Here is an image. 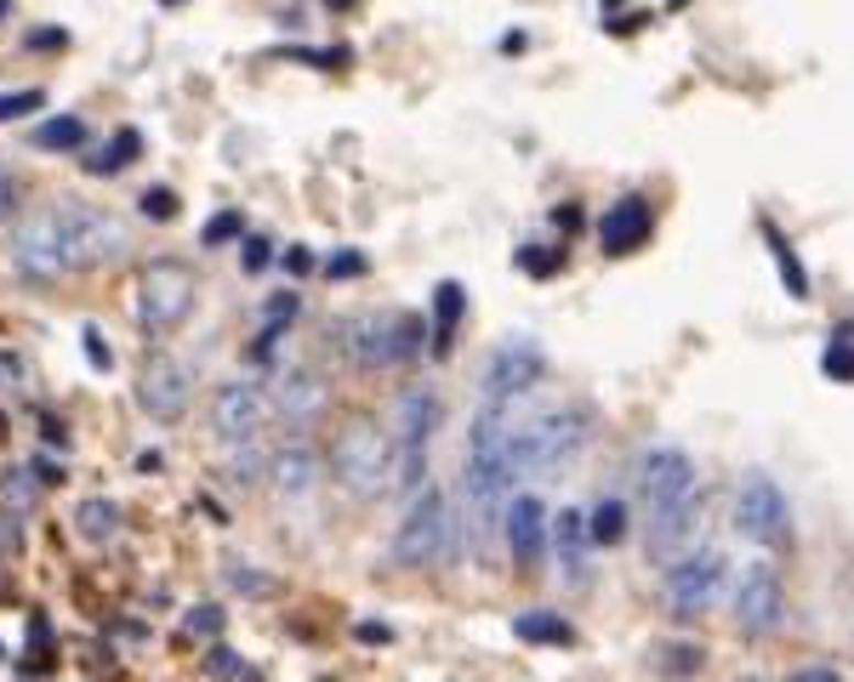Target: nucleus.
Returning a JSON list of instances; mask_svg holds the SVG:
<instances>
[{
  "label": "nucleus",
  "instance_id": "obj_1",
  "mask_svg": "<svg viewBox=\"0 0 854 682\" xmlns=\"http://www.w3.org/2000/svg\"><path fill=\"white\" fill-rule=\"evenodd\" d=\"M644 512H649V558H672L696 529V501H701V472L689 450H649L644 455Z\"/></svg>",
  "mask_w": 854,
  "mask_h": 682
},
{
  "label": "nucleus",
  "instance_id": "obj_2",
  "mask_svg": "<svg viewBox=\"0 0 854 682\" xmlns=\"http://www.w3.org/2000/svg\"><path fill=\"white\" fill-rule=\"evenodd\" d=\"M587 443V409H547L536 421H513L507 438V466L513 477H547L558 466H570Z\"/></svg>",
  "mask_w": 854,
  "mask_h": 682
},
{
  "label": "nucleus",
  "instance_id": "obj_3",
  "mask_svg": "<svg viewBox=\"0 0 854 682\" xmlns=\"http://www.w3.org/2000/svg\"><path fill=\"white\" fill-rule=\"evenodd\" d=\"M427 341V324L416 314H399V307H387V314H359L342 324V353L359 364V370H387V364H405L421 353Z\"/></svg>",
  "mask_w": 854,
  "mask_h": 682
},
{
  "label": "nucleus",
  "instance_id": "obj_4",
  "mask_svg": "<svg viewBox=\"0 0 854 682\" xmlns=\"http://www.w3.org/2000/svg\"><path fill=\"white\" fill-rule=\"evenodd\" d=\"M331 466L337 484L359 501L382 495V484L393 477V432H382L371 416H353L337 438H331Z\"/></svg>",
  "mask_w": 854,
  "mask_h": 682
},
{
  "label": "nucleus",
  "instance_id": "obj_5",
  "mask_svg": "<svg viewBox=\"0 0 854 682\" xmlns=\"http://www.w3.org/2000/svg\"><path fill=\"white\" fill-rule=\"evenodd\" d=\"M12 262L23 279L52 285L63 273H75V245H69V205H46V211L23 217L12 233Z\"/></svg>",
  "mask_w": 854,
  "mask_h": 682
},
{
  "label": "nucleus",
  "instance_id": "obj_6",
  "mask_svg": "<svg viewBox=\"0 0 854 682\" xmlns=\"http://www.w3.org/2000/svg\"><path fill=\"white\" fill-rule=\"evenodd\" d=\"M439 421H445V404L434 387L399 393V409H393V466H399V490H410V495L427 477V450H434Z\"/></svg>",
  "mask_w": 854,
  "mask_h": 682
},
{
  "label": "nucleus",
  "instance_id": "obj_7",
  "mask_svg": "<svg viewBox=\"0 0 854 682\" xmlns=\"http://www.w3.org/2000/svg\"><path fill=\"white\" fill-rule=\"evenodd\" d=\"M387 552H393L399 569H434L450 552V501H445V490H416L399 529H393Z\"/></svg>",
  "mask_w": 854,
  "mask_h": 682
},
{
  "label": "nucleus",
  "instance_id": "obj_8",
  "mask_svg": "<svg viewBox=\"0 0 854 682\" xmlns=\"http://www.w3.org/2000/svg\"><path fill=\"white\" fill-rule=\"evenodd\" d=\"M194 296H200V285H194V273L183 262H149L143 267V285H138V319H143V330H154V336L177 330L194 314Z\"/></svg>",
  "mask_w": 854,
  "mask_h": 682
},
{
  "label": "nucleus",
  "instance_id": "obj_9",
  "mask_svg": "<svg viewBox=\"0 0 854 682\" xmlns=\"http://www.w3.org/2000/svg\"><path fill=\"white\" fill-rule=\"evenodd\" d=\"M735 529L758 546H780L792 540V501L775 484L769 472H746L741 477V495H735Z\"/></svg>",
  "mask_w": 854,
  "mask_h": 682
},
{
  "label": "nucleus",
  "instance_id": "obj_10",
  "mask_svg": "<svg viewBox=\"0 0 854 682\" xmlns=\"http://www.w3.org/2000/svg\"><path fill=\"white\" fill-rule=\"evenodd\" d=\"M541 370H547V353L536 348L530 336L502 341V348L490 353V364H484V404H518L524 393L541 382Z\"/></svg>",
  "mask_w": 854,
  "mask_h": 682
},
{
  "label": "nucleus",
  "instance_id": "obj_11",
  "mask_svg": "<svg viewBox=\"0 0 854 682\" xmlns=\"http://www.w3.org/2000/svg\"><path fill=\"white\" fill-rule=\"evenodd\" d=\"M69 245H75V273L80 267H114L131 251V228L91 205H69Z\"/></svg>",
  "mask_w": 854,
  "mask_h": 682
},
{
  "label": "nucleus",
  "instance_id": "obj_12",
  "mask_svg": "<svg viewBox=\"0 0 854 682\" xmlns=\"http://www.w3.org/2000/svg\"><path fill=\"white\" fill-rule=\"evenodd\" d=\"M269 409H274V398L256 382H228L211 398V427L222 443H256L262 427H269Z\"/></svg>",
  "mask_w": 854,
  "mask_h": 682
},
{
  "label": "nucleus",
  "instance_id": "obj_13",
  "mask_svg": "<svg viewBox=\"0 0 854 682\" xmlns=\"http://www.w3.org/2000/svg\"><path fill=\"white\" fill-rule=\"evenodd\" d=\"M718 592H724V558L718 552H701V558H683L667 569V603L678 620H696V614H707L718 603Z\"/></svg>",
  "mask_w": 854,
  "mask_h": 682
},
{
  "label": "nucleus",
  "instance_id": "obj_14",
  "mask_svg": "<svg viewBox=\"0 0 854 682\" xmlns=\"http://www.w3.org/2000/svg\"><path fill=\"white\" fill-rule=\"evenodd\" d=\"M786 620V586H780V574L769 563H752L741 574V597H735V626L746 637H769L780 631Z\"/></svg>",
  "mask_w": 854,
  "mask_h": 682
},
{
  "label": "nucleus",
  "instance_id": "obj_15",
  "mask_svg": "<svg viewBox=\"0 0 854 682\" xmlns=\"http://www.w3.org/2000/svg\"><path fill=\"white\" fill-rule=\"evenodd\" d=\"M138 404L149 409L154 421H183L188 416V404H194V382H188V370L177 359H149L143 364V382H138Z\"/></svg>",
  "mask_w": 854,
  "mask_h": 682
},
{
  "label": "nucleus",
  "instance_id": "obj_16",
  "mask_svg": "<svg viewBox=\"0 0 854 682\" xmlns=\"http://www.w3.org/2000/svg\"><path fill=\"white\" fill-rule=\"evenodd\" d=\"M502 535H507V552L513 563L530 574L541 563V546H547V512L536 495H513L507 501V518H502Z\"/></svg>",
  "mask_w": 854,
  "mask_h": 682
},
{
  "label": "nucleus",
  "instance_id": "obj_17",
  "mask_svg": "<svg viewBox=\"0 0 854 682\" xmlns=\"http://www.w3.org/2000/svg\"><path fill=\"white\" fill-rule=\"evenodd\" d=\"M649 228H655L649 199H615L599 222V245H604V256H633L649 239Z\"/></svg>",
  "mask_w": 854,
  "mask_h": 682
},
{
  "label": "nucleus",
  "instance_id": "obj_18",
  "mask_svg": "<svg viewBox=\"0 0 854 682\" xmlns=\"http://www.w3.org/2000/svg\"><path fill=\"white\" fill-rule=\"evenodd\" d=\"M269 484H274L280 501L314 495V484H319V455L308 450V443H291V450H280V455L269 461Z\"/></svg>",
  "mask_w": 854,
  "mask_h": 682
},
{
  "label": "nucleus",
  "instance_id": "obj_19",
  "mask_svg": "<svg viewBox=\"0 0 854 682\" xmlns=\"http://www.w3.org/2000/svg\"><path fill=\"white\" fill-rule=\"evenodd\" d=\"M587 518L581 512H558L552 518V546H558V569L570 574V586H587Z\"/></svg>",
  "mask_w": 854,
  "mask_h": 682
},
{
  "label": "nucleus",
  "instance_id": "obj_20",
  "mask_svg": "<svg viewBox=\"0 0 854 682\" xmlns=\"http://www.w3.org/2000/svg\"><path fill=\"white\" fill-rule=\"evenodd\" d=\"M274 404L285 409L291 421H314L319 409H325V387L314 382L308 370H291V375H280V393H274Z\"/></svg>",
  "mask_w": 854,
  "mask_h": 682
},
{
  "label": "nucleus",
  "instance_id": "obj_21",
  "mask_svg": "<svg viewBox=\"0 0 854 682\" xmlns=\"http://www.w3.org/2000/svg\"><path fill=\"white\" fill-rule=\"evenodd\" d=\"M462 314H468V290L456 285V279H445V285L434 290V353H450Z\"/></svg>",
  "mask_w": 854,
  "mask_h": 682
},
{
  "label": "nucleus",
  "instance_id": "obj_22",
  "mask_svg": "<svg viewBox=\"0 0 854 682\" xmlns=\"http://www.w3.org/2000/svg\"><path fill=\"white\" fill-rule=\"evenodd\" d=\"M75 529H80L86 540H97V546L114 540V535H120V506H114L109 495H86V501L75 506Z\"/></svg>",
  "mask_w": 854,
  "mask_h": 682
},
{
  "label": "nucleus",
  "instance_id": "obj_23",
  "mask_svg": "<svg viewBox=\"0 0 854 682\" xmlns=\"http://www.w3.org/2000/svg\"><path fill=\"white\" fill-rule=\"evenodd\" d=\"M138 154H143V136L125 125V131H114L109 143H103V148H97V154L86 160V170H91V177H114V170H125V165L138 160Z\"/></svg>",
  "mask_w": 854,
  "mask_h": 682
},
{
  "label": "nucleus",
  "instance_id": "obj_24",
  "mask_svg": "<svg viewBox=\"0 0 854 682\" xmlns=\"http://www.w3.org/2000/svg\"><path fill=\"white\" fill-rule=\"evenodd\" d=\"M513 631H518V642H570V637H576V631H570V620H565V614H552V608H530V614H518Z\"/></svg>",
  "mask_w": 854,
  "mask_h": 682
},
{
  "label": "nucleus",
  "instance_id": "obj_25",
  "mask_svg": "<svg viewBox=\"0 0 854 682\" xmlns=\"http://www.w3.org/2000/svg\"><path fill=\"white\" fill-rule=\"evenodd\" d=\"M764 239H769V251H775L780 285L792 290V301H803V296H809V273H803V262L792 256V245H786V239H780V228H775V222H764Z\"/></svg>",
  "mask_w": 854,
  "mask_h": 682
},
{
  "label": "nucleus",
  "instance_id": "obj_26",
  "mask_svg": "<svg viewBox=\"0 0 854 682\" xmlns=\"http://www.w3.org/2000/svg\"><path fill=\"white\" fill-rule=\"evenodd\" d=\"M80 143H86V120H80V114H57V120L35 125V148L63 154V148H80Z\"/></svg>",
  "mask_w": 854,
  "mask_h": 682
},
{
  "label": "nucleus",
  "instance_id": "obj_27",
  "mask_svg": "<svg viewBox=\"0 0 854 682\" xmlns=\"http://www.w3.org/2000/svg\"><path fill=\"white\" fill-rule=\"evenodd\" d=\"M587 535H593V546H615L621 535H627V506H621V501H599V512L587 518Z\"/></svg>",
  "mask_w": 854,
  "mask_h": 682
},
{
  "label": "nucleus",
  "instance_id": "obj_28",
  "mask_svg": "<svg viewBox=\"0 0 854 682\" xmlns=\"http://www.w3.org/2000/svg\"><path fill=\"white\" fill-rule=\"evenodd\" d=\"M35 109H46V91H0V125H12V120H23V114H35Z\"/></svg>",
  "mask_w": 854,
  "mask_h": 682
},
{
  "label": "nucleus",
  "instance_id": "obj_29",
  "mask_svg": "<svg viewBox=\"0 0 854 682\" xmlns=\"http://www.w3.org/2000/svg\"><path fill=\"white\" fill-rule=\"evenodd\" d=\"M41 477H35V484H29V472H12L7 477V484H0V501H7V506H18V512H29V506H35L41 501Z\"/></svg>",
  "mask_w": 854,
  "mask_h": 682
},
{
  "label": "nucleus",
  "instance_id": "obj_30",
  "mask_svg": "<svg viewBox=\"0 0 854 682\" xmlns=\"http://www.w3.org/2000/svg\"><path fill=\"white\" fill-rule=\"evenodd\" d=\"M228 239H245V217H240V211L211 217V222H206V233H200V245H228Z\"/></svg>",
  "mask_w": 854,
  "mask_h": 682
},
{
  "label": "nucleus",
  "instance_id": "obj_31",
  "mask_svg": "<svg viewBox=\"0 0 854 682\" xmlns=\"http://www.w3.org/2000/svg\"><path fill=\"white\" fill-rule=\"evenodd\" d=\"M820 370L837 375V382H854V341H832V348L820 353Z\"/></svg>",
  "mask_w": 854,
  "mask_h": 682
},
{
  "label": "nucleus",
  "instance_id": "obj_32",
  "mask_svg": "<svg viewBox=\"0 0 854 682\" xmlns=\"http://www.w3.org/2000/svg\"><path fill=\"white\" fill-rule=\"evenodd\" d=\"M143 217H149V222H172V217H177V194H172V188H149V194H143Z\"/></svg>",
  "mask_w": 854,
  "mask_h": 682
},
{
  "label": "nucleus",
  "instance_id": "obj_33",
  "mask_svg": "<svg viewBox=\"0 0 854 682\" xmlns=\"http://www.w3.org/2000/svg\"><path fill=\"white\" fill-rule=\"evenodd\" d=\"M240 267H245V273H262V267H269V239H256V233L240 239Z\"/></svg>",
  "mask_w": 854,
  "mask_h": 682
},
{
  "label": "nucleus",
  "instance_id": "obj_34",
  "mask_svg": "<svg viewBox=\"0 0 854 682\" xmlns=\"http://www.w3.org/2000/svg\"><path fill=\"white\" fill-rule=\"evenodd\" d=\"M371 262L365 256H359V251H342V256H331V262H325V273H331V279H359V273H365Z\"/></svg>",
  "mask_w": 854,
  "mask_h": 682
},
{
  "label": "nucleus",
  "instance_id": "obj_35",
  "mask_svg": "<svg viewBox=\"0 0 854 682\" xmlns=\"http://www.w3.org/2000/svg\"><path fill=\"white\" fill-rule=\"evenodd\" d=\"M262 314H269V324L280 330L285 319H297V314H303V296H274L269 307H262Z\"/></svg>",
  "mask_w": 854,
  "mask_h": 682
},
{
  "label": "nucleus",
  "instance_id": "obj_36",
  "mask_svg": "<svg viewBox=\"0 0 854 682\" xmlns=\"http://www.w3.org/2000/svg\"><path fill=\"white\" fill-rule=\"evenodd\" d=\"M518 262H524V273H536V279H547V273L558 267V256H541V245H524Z\"/></svg>",
  "mask_w": 854,
  "mask_h": 682
},
{
  "label": "nucleus",
  "instance_id": "obj_37",
  "mask_svg": "<svg viewBox=\"0 0 854 682\" xmlns=\"http://www.w3.org/2000/svg\"><path fill=\"white\" fill-rule=\"evenodd\" d=\"M792 682H843V671L837 666H803V671H792Z\"/></svg>",
  "mask_w": 854,
  "mask_h": 682
},
{
  "label": "nucleus",
  "instance_id": "obj_38",
  "mask_svg": "<svg viewBox=\"0 0 854 682\" xmlns=\"http://www.w3.org/2000/svg\"><path fill=\"white\" fill-rule=\"evenodd\" d=\"M29 46L52 52V46H69V34H63V29H35V34H29Z\"/></svg>",
  "mask_w": 854,
  "mask_h": 682
},
{
  "label": "nucleus",
  "instance_id": "obj_39",
  "mask_svg": "<svg viewBox=\"0 0 854 682\" xmlns=\"http://www.w3.org/2000/svg\"><path fill=\"white\" fill-rule=\"evenodd\" d=\"M86 359H91V370H109V353H103V336H97L91 324H86Z\"/></svg>",
  "mask_w": 854,
  "mask_h": 682
},
{
  "label": "nucleus",
  "instance_id": "obj_40",
  "mask_svg": "<svg viewBox=\"0 0 854 682\" xmlns=\"http://www.w3.org/2000/svg\"><path fill=\"white\" fill-rule=\"evenodd\" d=\"M188 626H194V631H206V637H211V631H217L222 620H217V608L206 603V608H194V614H188Z\"/></svg>",
  "mask_w": 854,
  "mask_h": 682
},
{
  "label": "nucleus",
  "instance_id": "obj_41",
  "mask_svg": "<svg viewBox=\"0 0 854 682\" xmlns=\"http://www.w3.org/2000/svg\"><path fill=\"white\" fill-rule=\"evenodd\" d=\"M228 580H234V586H240V592H269V580H262V574H245V569H234V574H228Z\"/></svg>",
  "mask_w": 854,
  "mask_h": 682
},
{
  "label": "nucleus",
  "instance_id": "obj_42",
  "mask_svg": "<svg viewBox=\"0 0 854 682\" xmlns=\"http://www.w3.org/2000/svg\"><path fill=\"white\" fill-rule=\"evenodd\" d=\"M12 205H18V183L7 177V170H0V217H7V211H12Z\"/></svg>",
  "mask_w": 854,
  "mask_h": 682
},
{
  "label": "nucleus",
  "instance_id": "obj_43",
  "mask_svg": "<svg viewBox=\"0 0 854 682\" xmlns=\"http://www.w3.org/2000/svg\"><path fill=\"white\" fill-rule=\"evenodd\" d=\"M285 267H291V273H308V267H314V256H308L303 245H291V256H285Z\"/></svg>",
  "mask_w": 854,
  "mask_h": 682
},
{
  "label": "nucleus",
  "instance_id": "obj_44",
  "mask_svg": "<svg viewBox=\"0 0 854 682\" xmlns=\"http://www.w3.org/2000/svg\"><path fill=\"white\" fill-rule=\"evenodd\" d=\"M644 23H649V18H644V12H627V18H615V23H610V29H615V34H633V29H644Z\"/></svg>",
  "mask_w": 854,
  "mask_h": 682
},
{
  "label": "nucleus",
  "instance_id": "obj_45",
  "mask_svg": "<svg viewBox=\"0 0 854 682\" xmlns=\"http://www.w3.org/2000/svg\"><path fill=\"white\" fill-rule=\"evenodd\" d=\"M325 7H337V12H348V7H359V0H325Z\"/></svg>",
  "mask_w": 854,
  "mask_h": 682
},
{
  "label": "nucleus",
  "instance_id": "obj_46",
  "mask_svg": "<svg viewBox=\"0 0 854 682\" xmlns=\"http://www.w3.org/2000/svg\"><path fill=\"white\" fill-rule=\"evenodd\" d=\"M7 12H12V0H0V18H7Z\"/></svg>",
  "mask_w": 854,
  "mask_h": 682
},
{
  "label": "nucleus",
  "instance_id": "obj_47",
  "mask_svg": "<svg viewBox=\"0 0 854 682\" xmlns=\"http://www.w3.org/2000/svg\"><path fill=\"white\" fill-rule=\"evenodd\" d=\"M166 7H183V0H166Z\"/></svg>",
  "mask_w": 854,
  "mask_h": 682
},
{
  "label": "nucleus",
  "instance_id": "obj_48",
  "mask_svg": "<svg viewBox=\"0 0 854 682\" xmlns=\"http://www.w3.org/2000/svg\"><path fill=\"white\" fill-rule=\"evenodd\" d=\"M604 7H621V0H604Z\"/></svg>",
  "mask_w": 854,
  "mask_h": 682
},
{
  "label": "nucleus",
  "instance_id": "obj_49",
  "mask_svg": "<svg viewBox=\"0 0 854 682\" xmlns=\"http://www.w3.org/2000/svg\"><path fill=\"white\" fill-rule=\"evenodd\" d=\"M672 7H683V0H672Z\"/></svg>",
  "mask_w": 854,
  "mask_h": 682
}]
</instances>
